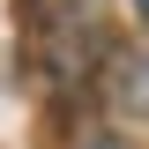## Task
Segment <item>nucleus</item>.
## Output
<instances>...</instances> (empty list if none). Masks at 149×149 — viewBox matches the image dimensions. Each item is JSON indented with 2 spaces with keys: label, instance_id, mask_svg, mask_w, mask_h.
I'll return each mask as SVG.
<instances>
[{
  "label": "nucleus",
  "instance_id": "nucleus-1",
  "mask_svg": "<svg viewBox=\"0 0 149 149\" xmlns=\"http://www.w3.org/2000/svg\"><path fill=\"white\" fill-rule=\"evenodd\" d=\"M119 104L149 119V52H142V60H127V74H119Z\"/></svg>",
  "mask_w": 149,
  "mask_h": 149
},
{
  "label": "nucleus",
  "instance_id": "nucleus-2",
  "mask_svg": "<svg viewBox=\"0 0 149 149\" xmlns=\"http://www.w3.org/2000/svg\"><path fill=\"white\" fill-rule=\"evenodd\" d=\"M134 8H142V15H149V0H134Z\"/></svg>",
  "mask_w": 149,
  "mask_h": 149
},
{
  "label": "nucleus",
  "instance_id": "nucleus-3",
  "mask_svg": "<svg viewBox=\"0 0 149 149\" xmlns=\"http://www.w3.org/2000/svg\"><path fill=\"white\" fill-rule=\"evenodd\" d=\"M90 149H112V142H90Z\"/></svg>",
  "mask_w": 149,
  "mask_h": 149
}]
</instances>
